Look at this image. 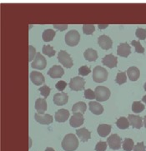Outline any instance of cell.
I'll use <instances>...</instances> for the list:
<instances>
[{"label":"cell","mask_w":146,"mask_h":151,"mask_svg":"<svg viewBox=\"0 0 146 151\" xmlns=\"http://www.w3.org/2000/svg\"><path fill=\"white\" fill-rule=\"evenodd\" d=\"M61 145L63 150L74 151L78 147V139L73 134H68L63 138Z\"/></svg>","instance_id":"cell-1"},{"label":"cell","mask_w":146,"mask_h":151,"mask_svg":"<svg viewBox=\"0 0 146 151\" xmlns=\"http://www.w3.org/2000/svg\"><path fill=\"white\" fill-rule=\"evenodd\" d=\"M108 78L107 70L101 66H96L93 70V79L96 83H103Z\"/></svg>","instance_id":"cell-2"},{"label":"cell","mask_w":146,"mask_h":151,"mask_svg":"<svg viewBox=\"0 0 146 151\" xmlns=\"http://www.w3.org/2000/svg\"><path fill=\"white\" fill-rule=\"evenodd\" d=\"M95 97L99 102H104L110 96V90L104 86H98L94 90Z\"/></svg>","instance_id":"cell-3"},{"label":"cell","mask_w":146,"mask_h":151,"mask_svg":"<svg viewBox=\"0 0 146 151\" xmlns=\"http://www.w3.org/2000/svg\"><path fill=\"white\" fill-rule=\"evenodd\" d=\"M80 40V35L76 30H70L65 35V42L68 46H76Z\"/></svg>","instance_id":"cell-4"},{"label":"cell","mask_w":146,"mask_h":151,"mask_svg":"<svg viewBox=\"0 0 146 151\" xmlns=\"http://www.w3.org/2000/svg\"><path fill=\"white\" fill-rule=\"evenodd\" d=\"M58 59L59 63L63 64L64 67L70 68L73 66V60L71 59L70 55L64 50L59 51L58 54Z\"/></svg>","instance_id":"cell-5"},{"label":"cell","mask_w":146,"mask_h":151,"mask_svg":"<svg viewBox=\"0 0 146 151\" xmlns=\"http://www.w3.org/2000/svg\"><path fill=\"white\" fill-rule=\"evenodd\" d=\"M84 84H85V81L83 78L77 76L74 78L70 79V82L68 83L69 88L72 90L74 91H78V90H82L84 88Z\"/></svg>","instance_id":"cell-6"},{"label":"cell","mask_w":146,"mask_h":151,"mask_svg":"<svg viewBox=\"0 0 146 151\" xmlns=\"http://www.w3.org/2000/svg\"><path fill=\"white\" fill-rule=\"evenodd\" d=\"M46 65H47V62H46L45 58L40 53H37L35 58H34V60L33 61V63H31V67L35 69L42 70V69L45 68Z\"/></svg>","instance_id":"cell-7"},{"label":"cell","mask_w":146,"mask_h":151,"mask_svg":"<svg viewBox=\"0 0 146 151\" xmlns=\"http://www.w3.org/2000/svg\"><path fill=\"white\" fill-rule=\"evenodd\" d=\"M121 138L118 134H112L108 138L107 144L109 145L110 149L116 150H119L121 148Z\"/></svg>","instance_id":"cell-8"},{"label":"cell","mask_w":146,"mask_h":151,"mask_svg":"<svg viewBox=\"0 0 146 151\" xmlns=\"http://www.w3.org/2000/svg\"><path fill=\"white\" fill-rule=\"evenodd\" d=\"M34 119L35 120L39 123L40 124H44V125H47V124H50L53 122V117L50 114H40L39 113H36L34 114Z\"/></svg>","instance_id":"cell-9"},{"label":"cell","mask_w":146,"mask_h":151,"mask_svg":"<svg viewBox=\"0 0 146 151\" xmlns=\"http://www.w3.org/2000/svg\"><path fill=\"white\" fill-rule=\"evenodd\" d=\"M83 122H84V118H83V114L80 113H75V114H73V116L70 118L69 124L73 128H78L83 124Z\"/></svg>","instance_id":"cell-10"},{"label":"cell","mask_w":146,"mask_h":151,"mask_svg":"<svg viewBox=\"0 0 146 151\" xmlns=\"http://www.w3.org/2000/svg\"><path fill=\"white\" fill-rule=\"evenodd\" d=\"M98 44L103 49H106L107 50V49H109L112 48L113 42L109 36L103 34L98 39Z\"/></svg>","instance_id":"cell-11"},{"label":"cell","mask_w":146,"mask_h":151,"mask_svg":"<svg viewBox=\"0 0 146 151\" xmlns=\"http://www.w3.org/2000/svg\"><path fill=\"white\" fill-rule=\"evenodd\" d=\"M102 63L104 65L107 66L108 68H113L117 66L118 63V59L115 56H114L113 54H108L105 55L102 59Z\"/></svg>","instance_id":"cell-12"},{"label":"cell","mask_w":146,"mask_h":151,"mask_svg":"<svg viewBox=\"0 0 146 151\" xmlns=\"http://www.w3.org/2000/svg\"><path fill=\"white\" fill-rule=\"evenodd\" d=\"M117 54L121 57H128L131 54V47L127 43L120 44L117 48Z\"/></svg>","instance_id":"cell-13"},{"label":"cell","mask_w":146,"mask_h":151,"mask_svg":"<svg viewBox=\"0 0 146 151\" xmlns=\"http://www.w3.org/2000/svg\"><path fill=\"white\" fill-rule=\"evenodd\" d=\"M63 73H64V71L63 68L58 65H54L53 67L49 68V70L48 71V74L53 78H61L63 75Z\"/></svg>","instance_id":"cell-14"},{"label":"cell","mask_w":146,"mask_h":151,"mask_svg":"<svg viewBox=\"0 0 146 151\" xmlns=\"http://www.w3.org/2000/svg\"><path fill=\"white\" fill-rule=\"evenodd\" d=\"M128 119L129 122V124L131 125L133 128L140 129H141V127L143 126V123H142V118L137 115H133V114H129L128 116Z\"/></svg>","instance_id":"cell-15"},{"label":"cell","mask_w":146,"mask_h":151,"mask_svg":"<svg viewBox=\"0 0 146 151\" xmlns=\"http://www.w3.org/2000/svg\"><path fill=\"white\" fill-rule=\"evenodd\" d=\"M68 97L66 93H58L54 94V103L56 105H64L68 102Z\"/></svg>","instance_id":"cell-16"},{"label":"cell","mask_w":146,"mask_h":151,"mask_svg":"<svg viewBox=\"0 0 146 151\" xmlns=\"http://www.w3.org/2000/svg\"><path fill=\"white\" fill-rule=\"evenodd\" d=\"M69 118V112L65 109H61L55 113L54 119L57 122L59 123H63L65 122Z\"/></svg>","instance_id":"cell-17"},{"label":"cell","mask_w":146,"mask_h":151,"mask_svg":"<svg viewBox=\"0 0 146 151\" xmlns=\"http://www.w3.org/2000/svg\"><path fill=\"white\" fill-rule=\"evenodd\" d=\"M30 79L35 85H41L45 81L44 75L39 72H37V71H33L30 73Z\"/></svg>","instance_id":"cell-18"},{"label":"cell","mask_w":146,"mask_h":151,"mask_svg":"<svg viewBox=\"0 0 146 151\" xmlns=\"http://www.w3.org/2000/svg\"><path fill=\"white\" fill-rule=\"evenodd\" d=\"M34 108H35V109L38 111L39 114H44V112L47 109V103H46L45 99H42V98L38 99L36 100V102H35Z\"/></svg>","instance_id":"cell-19"},{"label":"cell","mask_w":146,"mask_h":151,"mask_svg":"<svg viewBox=\"0 0 146 151\" xmlns=\"http://www.w3.org/2000/svg\"><path fill=\"white\" fill-rule=\"evenodd\" d=\"M127 75H128V77H129V78L131 81H136V80H138V78H140V72L139 68H137V67L132 66L130 68H128Z\"/></svg>","instance_id":"cell-20"},{"label":"cell","mask_w":146,"mask_h":151,"mask_svg":"<svg viewBox=\"0 0 146 151\" xmlns=\"http://www.w3.org/2000/svg\"><path fill=\"white\" fill-rule=\"evenodd\" d=\"M76 134L82 142H87L91 137L90 131H88L85 128H82V129L76 130Z\"/></svg>","instance_id":"cell-21"},{"label":"cell","mask_w":146,"mask_h":151,"mask_svg":"<svg viewBox=\"0 0 146 151\" xmlns=\"http://www.w3.org/2000/svg\"><path fill=\"white\" fill-rule=\"evenodd\" d=\"M89 109L90 111L95 114V115H99L101 114L104 111V108L99 102H95V101H91L89 102Z\"/></svg>","instance_id":"cell-22"},{"label":"cell","mask_w":146,"mask_h":151,"mask_svg":"<svg viewBox=\"0 0 146 151\" xmlns=\"http://www.w3.org/2000/svg\"><path fill=\"white\" fill-rule=\"evenodd\" d=\"M111 129H112V126L109 124H99L97 128L98 134L101 137H106L109 134Z\"/></svg>","instance_id":"cell-23"},{"label":"cell","mask_w":146,"mask_h":151,"mask_svg":"<svg viewBox=\"0 0 146 151\" xmlns=\"http://www.w3.org/2000/svg\"><path fill=\"white\" fill-rule=\"evenodd\" d=\"M83 57L88 61H90V62L95 61L98 59L97 51L93 49H86L83 53Z\"/></svg>","instance_id":"cell-24"},{"label":"cell","mask_w":146,"mask_h":151,"mask_svg":"<svg viewBox=\"0 0 146 151\" xmlns=\"http://www.w3.org/2000/svg\"><path fill=\"white\" fill-rule=\"evenodd\" d=\"M86 109H87V106H86V104L84 102H78L76 104H74L73 107H72V111H73V114L75 113H80L83 114L85 111H86Z\"/></svg>","instance_id":"cell-25"},{"label":"cell","mask_w":146,"mask_h":151,"mask_svg":"<svg viewBox=\"0 0 146 151\" xmlns=\"http://www.w3.org/2000/svg\"><path fill=\"white\" fill-rule=\"evenodd\" d=\"M55 34H56V32L54 30L49 29L44 30L42 37H43L44 41H45V42H50V41H52L54 39Z\"/></svg>","instance_id":"cell-26"},{"label":"cell","mask_w":146,"mask_h":151,"mask_svg":"<svg viewBox=\"0 0 146 151\" xmlns=\"http://www.w3.org/2000/svg\"><path fill=\"white\" fill-rule=\"evenodd\" d=\"M116 125L119 129H126L129 127V119L125 117H121L119 118L118 120L116 121Z\"/></svg>","instance_id":"cell-27"},{"label":"cell","mask_w":146,"mask_h":151,"mask_svg":"<svg viewBox=\"0 0 146 151\" xmlns=\"http://www.w3.org/2000/svg\"><path fill=\"white\" fill-rule=\"evenodd\" d=\"M144 109H145V105L141 102L134 101V102L133 103V104H132V110H133V112L136 113V114H140V113L143 112Z\"/></svg>","instance_id":"cell-28"},{"label":"cell","mask_w":146,"mask_h":151,"mask_svg":"<svg viewBox=\"0 0 146 151\" xmlns=\"http://www.w3.org/2000/svg\"><path fill=\"white\" fill-rule=\"evenodd\" d=\"M134 147V140L131 139H125L123 143V149L124 151H131Z\"/></svg>","instance_id":"cell-29"},{"label":"cell","mask_w":146,"mask_h":151,"mask_svg":"<svg viewBox=\"0 0 146 151\" xmlns=\"http://www.w3.org/2000/svg\"><path fill=\"white\" fill-rule=\"evenodd\" d=\"M127 81L126 73L125 72H119L117 73L116 78H115V82L118 84H123Z\"/></svg>","instance_id":"cell-30"},{"label":"cell","mask_w":146,"mask_h":151,"mask_svg":"<svg viewBox=\"0 0 146 151\" xmlns=\"http://www.w3.org/2000/svg\"><path fill=\"white\" fill-rule=\"evenodd\" d=\"M43 54L49 56V57H53L54 54H55V51L53 49V47H51L50 45H44L43 47Z\"/></svg>","instance_id":"cell-31"},{"label":"cell","mask_w":146,"mask_h":151,"mask_svg":"<svg viewBox=\"0 0 146 151\" xmlns=\"http://www.w3.org/2000/svg\"><path fill=\"white\" fill-rule=\"evenodd\" d=\"M131 44L135 47V52L136 53H138V54H144L145 53V49L141 45V44L140 43V41L133 40L131 42Z\"/></svg>","instance_id":"cell-32"},{"label":"cell","mask_w":146,"mask_h":151,"mask_svg":"<svg viewBox=\"0 0 146 151\" xmlns=\"http://www.w3.org/2000/svg\"><path fill=\"white\" fill-rule=\"evenodd\" d=\"M83 34H92L95 31V27L93 24H83Z\"/></svg>","instance_id":"cell-33"},{"label":"cell","mask_w":146,"mask_h":151,"mask_svg":"<svg viewBox=\"0 0 146 151\" xmlns=\"http://www.w3.org/2000/svg\"><path fill=\"white\" fill-rule=\"evenodd\" d=\"M135 35L140 40H145L146 38V29H142V28H138L135 32Z\"/></svg>","instance_id":"cell-34"},{"label":"cell","mask_w":146,"mask_h":151,"mask_svg":"<svg viewBox=\"0 0 146 151\" xmlns=\"http://www.w3.org/2000/svg\"><path fill=\"white\" fill-rule=\"evenodd\" d=\"M39 91H40V93H41L44 98H47L49 95L51 89H50V88H49V86H47V85H43L42 87L39 88Z\"/></svg>","instance_id":"cell-35"},{"label":"cell","mask_w":146,"mask_h":151,"mask_svg":"<svg viewBox=\"0 0 146 151\" xmlns=\"http://www.w3.org/2000/svg\"><path fill=\"white\" fill-rule=\"evenodd\" d=\"M108 144L106 142L99 141L95 146V151H105L107 149Z\"/></svg>","instance_id":"cell-36"},{"label":"cell","mask_w":146,"mask_h":151,"mask_svg":"<svg viewBox=\"0 0 146 151\" xmlns=\"http://www.w3.org/2000/svg\"><path fill=\"white\" fill-rule=\"evenodd\" d=\"M84 97L85 99H96L95 97V93L94 91H93L92 89L90 88H88L84 91Z\"/></svg>","instance_id":"cell-37"},{"label":"cell","mask_w":146,"mask_h":151,"mask_svg":"<svg viewBox=\"0 0 146 151\" xmlns=\"http://www.w3.org/2000/svg\"><path fill=\"white\" fill-rule=\"evenodd\" d=\"M36 49H34L32 45L29 46V61L31 62L36 56Z\"/></svg>","instance_id":"cell-38"},{"label":"cell","mask_w":146,"mask_h":151,"mask_svg":"<svg viewBox=\"0 0 146 151\" xmlns=\"http://www.w3.org/2000/svg\"><path fill=\"white\" fill-rule=\"evenodd\" d=\"M91 72L90 68L87 67V66H82L80 68H78V73L79 75L81 76H85V75H88V73Z\"/></svg>","instance_id":"cell-39"},{"label":"cell","mask_w":146,"mask_h":151,"mask_svg":"<svg viewBox=\"0 0 146 151\" xmlns=\"http://www.w3.org/2000/svg\"><path fill=\"white\" fill-rule=\"evenodd\" d=\"M66 86H67V83H66L65 81H63V80H59L58 83L55 84L56 88L58 90H59V91H63L64 88H66Z\"/></svg>","instance_id":"cell-40"},{"label":"cell","mask_w":146,"mask_h":151,"mask_svg":"<svg viewBox=\"0 0 146 151\" xmlns=\"http://www.w3.org/2000/svg\"><path fill=\"white\" fill-rule=\"evenodd\" d=\"M134 151H146L144 142H139L137 145H135L134 147Z\"/></svg>","instance_id":"cell-41"},{"label":"cell","mask_w":146,"mask_h":151,"mask_svg":"<svg viewBox=\"0 0 146 151\" xmlns=\"http://www.w3.org/2000/svg\"><path fill=\"white\" fill-rule=\"evenodd\" d=\"M54 29H56L60 30V31H64V30L68 28V25L67 24H59V25L54 24Z\"/></svg>","instance_id":"cell-42"},{"label":"cell","mask_w":146,"mask_h":151,"mask_svg":"<svg viewBox=\"0 0 146 151\" xmlns=\"http://www.w3.org/2000/svg\"><path fill=\"white\" fill-rule=\"evenodd\" d=\"M99 29H106L109 25L108 24H99Z\"/></svg>","instance_id":"cell-43"},{"label":"cell","mask_w":146,"mask_h":151,"mask_svg":"<svg viewBox=\"0 0 146 151\" xmlns=\"http://www.w3.org/2000/svg\"><path fill=\"white\" fill-rule=\"evenodd\" d=\"M45 151H55L53 149V148H50V147H48V148H46V150H45Z\"/></svg>","instance_id":"cell-44"},{"label":"cell","mask_w":146,"mask_h":151,"mask_svg":"<svg viewBox=\"0 0 146 151\" xmlns=\"http://www.w3.org/2000/svg\"><path fill=\"white\" fill-rule=\"evenodd\" d=\"M144 126L146 128V115L144 117Z\"/></svg>","instance_id":"cell-45"},{"label":"cell","mask_w":146,"mask_h":151,"mask_svg":"<svg viewBox=\"0 0 146 151\" xmlns=\"http://www.w3.org/2000/svg\"><path fill=\"white\" fill-rule=\"evenodd\" d=\"M142 101H143V102H144V103H145V104H146V95H145L144 97L142 98Z\"/></svg>","instance_id":"cell-46"},{"label":"cell","mask_w":146,"mask_h":151,"mask_svg":"<svg viewBox=\"0 0 146 151\" xmlns=\"http://www.w3.org/2000/svg\"><path fill=\"white\" fill-rule=\"evenodd\" d=\"M144 88H145V91H146V83H145V84H144Z\"/></svg>","instance_id":"cell-47"}]
</instances>
